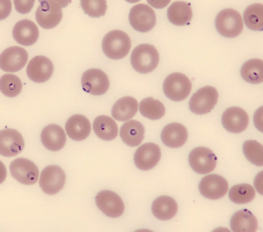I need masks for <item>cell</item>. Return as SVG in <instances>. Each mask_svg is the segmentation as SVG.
I'll return each instance as SVG.
<instances>
[{
  "instance_id": "27",
  "label": "cell",
  "mask_w": 263,
  "mask_h": 232,
  "mask_svg": "<svg viewBox=\"0 0 263 232\" xmlns=\"http://www.w3.org/2000/svg\"><path fill=\"white\" fill-rule=\"evenodd\" d=\"M167 18L175 26H185L192 19V10L190 5L182 1L173 3L167 9Z\"/></svg>"
},
{
  "instance_id": "35",
  "label": "cell",
  "mask_w": 263,
  "mask_h": 232,
  "mask_svg": "<svg viewBox=\"0 0 263 232\" xmlns=\"http://www.w3.org/2000/svg\"><path fill=\"white\" fill-rule=\"evenodd\" d=\"M81 6L84 13L93 18L104 16L107 9L106 0H81Z\"/></svg>"
},
{
  "instance_id": "32",
  "label": "cell",
  "mask_w": 263,
  "mask_h": 232,
  "mask_svg": "<svg viewBox=\"0 0 263 232\" xmlns=\"http://www.w3.org/2000/svg\"><path fill=\"white\" fill-rule=\"evenodd\" d=\"M229 196L231 201L235 204H248L255 198V190L250 184H237L230 189Z\"/></svg>"
},
{
  "instance_id": "2",
  "label": "cell",
  "mask_w": 263,
  "mask_h": 232,
  "mask_svg": "<svg viewBox=\"0 0 263 232\" xmlns=\"http://www.w3.org/2000/svg\"><path fill=\"white\" fill-rule=\"evenodd\" d=\"M130 63L137 72L146 74L154 71L158 67L159 53L153 45L141 44L132 52Z\"/></svg>"
},
{
  "instance_id": "39",
  "label": "cell",
  "mask_w": 263,
  "mask_h": 232,
  "mask_svg": "<svg viewBox=\"0 0 263 232\" xmlns=\"http://www.w3.org/2000/svg\"><path fill=\"white\" fill-rule=\"evenodd\" d=\"M254 185L256 191L263 196V170L260 171L255 177Z\"/></svg>"
},
{
  "instance_id": "17",
  "label": "cell",
  "mask_w": 263,
  "mask_h": 232,
  "mask_svg": "<svg viewBox=\"0 0 263 232\" xmlns=\"http://www.w3.org/2000/svg\"><path fill=\"white\" fill-rule=\"evenodd\" d=\"M54 70L53 63L44 56L33 57L29 63L27 73L30 81L35 83H44L51 78Z\"/></svg>"
},
{
  "instance_id": "11",
  "label": "cell",
  "mask_w": 263,
  "mask_h": 232,
  "mask_svg": "<svg viewBox=\"0 0 263 232\" xmlns=\"http://www.w3.org/2000/svg\"><path fill=\"white\" fill-rule=\"evenodd\" d=\"M12 176L25 185L36 184L39 178L37 166L30 160L24 158H17L10 164Z\"/></svg>"
},
{
  "instance_id": "20",
  "label": "cell",
  "mask_w": 263,
  "mask_h": 232,
  "mask_svg": "<svg viewBox=\"0 0 263 232\" xmlns=\"http://www.w3.org/2000/svg\"><path fill=\"white\" fill-rule=\"evenodd\" d=\"M187 130L182 124L172 123L164 127L161 138L163 144L171 148L182 147L187 140Z\"/></svg>"
},
{
  "instance_id": "3",
  "label": "cell",
  "mask_w": 263,
  "mask_h": 232,
  "mask_svg": "<svg viewBox=\"0 0 263 232\" xmlns=\"http://www.w3.org/2000/svg\"><path fill=\"white\" fill-rule=\"evenodd\" d=\"M241 15L233 9L221 10L215 19V27L220 35L226 38H235L243 30Z\"/></svg>"
},
{
  "instance_id": "33",
  "label": "cell",
  "mask_w": 263,
  "mask_h": 232,
  "mask_svg": "<svg viewBox=\"0 0 263 232\" xmlns=\"http://www.w3.org/2000/svg\"><path fill=\"white\" fill-rule=\"evenodd\" d=\"M21 79L14 74H4L0 79V90L5 96L15 98L22 91Z\"/></svg>"
},
{
  "instance_id": "34",
  "label": "cell",
  "mask_w": 263,
  "mask_h": 232,
  "mask_svg": "<svg viewBox=\"0 0 263 232\" xmlns=\"http://www.w3.org/2000/svg\"><path fill=\"white\" fill-rule=\"evenodd\" d=\"M243 153L248 161L257 167L263 166V146L256 141H247L243 144Z\"/></svg>"
},
{
  "instance_id": "38",
  "label": "cell",
  "mask_w": 263,
  "mask_h": 232,
  "mask_svg": "<svg viewBox=\"0 0 263 232\" xmlns=\"http://www.w3.org/2000/svg\"><path fill=\"white\" fill-rule=\"evenodd\" d=\"M12 10V4L10 0H1V11H0V20L6 19L10 16Z\"/></svg>"
},
{
  "instance_id": "7",
  "label": "cell",
  "mask_w": 263,
  "mask_h": 232,
  "mask_svg": "<svg viewBox=\"0 0 263 232\" xmlns=\"http://www.w3.org/2000/svg\"><path fill=\"white\" fill-rule=\"evenodd\" d=\"M189 162L195 173L207 175L215 170L217 158L210 149L199 147L194 149L189 153Z\"/></svg>"
},
{
  "instance_id": "9",
  "label": "cell",
  "mask_w": 263,
  "mask_h": 232,
  "mask_svg": "<svg viewBox=\"0 0 263 232\" xmlns=\"http://www.w3.org/2000/svg\"><path fill=\"white\" fill-rule=\"evenodd\" d=\"M62 18V7L53 1L41 3L36 10V20L37 24L46 30H50L59 25Z\"/></svg>"
},
{
  "instance_id": "8",
  "label": "cell",
  "mask_w": 263,
  "mask_h": 232,
  "mask_svg": "<svg viewBox=\"0 0 263 232\" xmlns=\"http://www.w3.org/2000/svg\"><path fill=\"white\" fill-rule=\"evenodd\" d=\"M65 183V173L58 166L45 167L40 178V186L43 191L47 195H56L64 188Z\"/></svg>"
},
{
  "instance_id": "42",
  "label": "cell",
  "mask_w": 263,
  "mask_h": 232,
  "mask_svg": "<svg viewBox=\"0 0 263 232\" xmlns=\"http://www.w3.org/2000/svg\"><path fill=\"white\" fill-rule=\"evenodd\" d=\"M127 3H130V4H135V3L139 2L141 0H126Z\"/></svg>"
},
{
  "instance_id": "40",
  "label": "cell",
  "mask_w": 263,
  "mask_h": 232,
  "mask_svg": "<svg viewBox=\"0 0 263 232\" xmlns=\"http://www.w3.org/2000/svg\"><path fill=\"white\" fill-rule=\"evenodd\" d=\"M149 5L155 9H164L172 0H147Z\"/></svg>"
},
{
  "instance_id": "24",
  "label": "cell",
  "mask_w": 263,
  "mask_h": 232,
  "mask_svg": "<svg viewBox=\"0 0 263 232\" xmlns=\"http://www.w3.org/2000/svg\"><path fill=\"white\" fill-rule=\"evenodd\" d=\"M154 216L161 221L172 219L178 212V204L174 198L161 196L155 200L152 207Z\"/></svg>"
},
{
  "instance_id": "5",
  "label": "cell",
  "mask_w": 263,
  "mask_h": 232,
  "mask_svg": "<svg viewBox=\"0 0 263 232\" xmlns=\"http://www.w3.org/2000/svg\"><path fill=\"white\" fill-rule=\"evenodd\" d=\"M218 100V93L216 89L207 86L194 93L189 101V109L195 114H206L215 107Z\"/></svg>"
},
{
  "instance_id": "28",
  "label": "cell",
  "mask_w": 263,
  "mask_h": 232,
  "mask_svg": "<svg viewBox=\"0 0 263 232\" xmlns=\"http://www.w3.org/2000/svg\"><path fill=\"white\" fill-rule=\"evenodd\" d=\"M93 128L97 136L104 141H112L118 137V125L110 117H98L93 121Z\"/></svg>"
},
{
  "instance_id": "21",
  "label": "cell",
  "mask_w": 263,
  "mask_h": 232,
  "mask_svg": "<svg viewBox=\"0 0 263 232\" xmlns=\"http://www.w3.org/2000/svg\"><path fill=\"white\" fill-rule=\"evenodd\" d=\"M65 129L70 139L81 141L88 138L91 131V124L86 117L75 114L69 118Z\"/></svg>"
},
{
  "instance_id": "18",
  "label": "cell",
  "mask_w": 263,
  "mask_h": 232,
  "mask_svg": "<svg viewBox=\"0 0 263 232\" xmlns=\"http://www.w3.org/2000/svg\"><path fill=\"white\" fill-rule=\"evenodd\" d=\"M249 116L243 109L238 107L228 108L221 117V124L227 131L239 133L249 125Z\"/></svg>"
},
{
  "instance_id": "31",
  "label": "cell",
  "mask_w": 263,
  "mask_h": 232,
  "mask_svg": "<svg viewBox=\"0 0 263 232\" xmlns=\"http://www.w3.org/2000/svg\"><path fill=\"white\" fill-rule=\"evenodd\" d=\"M139 106L141 114L147 119L156 121L165 114V107L158 100L152 98H145L141 101Z\"/></svg>"
},
{
  "instance_id": "41",
  "label": "cell",
  "mask_w": 263,
  "mask_h": 232,
  "mask_svg": "<svg viewBox=\"0 0 263 232\" xmlns=\"http://www.w3.org/2000/svg\"><path fill=\"white\" fill-rule=\"evenodd\" d=\"M44 1H53V2L58 3L62 8L68 7V5H70L71 3V0H39L40 3L44 2Z\"/></svg>"
},
{
  "instance_id": "19",
  "label": "cell",
  "mask_w": 263,
  "mask_h": 232,
  "mask_svg": "<svg viewBox=\"0 0 263 232\" xmlns=\"http://www.w3.org/2000/svg\"><path fill=\"white\" fill-rule=\"evenodd\" d=\"M37 26L29 20L19 21L13 27V39L22 46L29 47L36 44L39 38Z\"/></svg>"
},
{
  "instance_id": "16",
  "label": "cell",
  "mask_w": 263,
  "mask_h": 232,
  "mask_svg": "<svg viewBox=\"0 0 263 232\" xmlns=\"http://www.w3.org/2000/svg\"><path fill=\"white\" fill-rule=\"evenodd\" d=\"M159 146L153 143L143 144L135 153V165L140 170H149L154 168L161 160Z\"/></svg>"
},
{
  "instance_id": "37",
  "label": "cell",
  "mask_w": 263,
  "mask_h": 232,
  "mask_svg": "<svg viewBox=\"0 0 263 232\" xmlns=\"http://www.w3.org/2000/svg\"><path fill=\"white\" fill-rule=\"evenodd\" d=\"M253 121L257 130L263 133V106L258 107L255 112Z\"/></svg>"
},
{
  "instance_id": "23",
  "label": "cell",
  "mask_w": 263,
  "mask_h": 232,
  "mask_svg": "<svg viewBox=\"0 0 263 232\" xmlns=\"http://www.w3.org/2000/svg\"><path fill=\"white\" fill-rule=\"evenodd\" d=\"M144 127L141 122L130 120L121 126L120 136L123 142L130 147L140 145L144 138Z\"/></svg>"
},
{
  "instance_id": "6",
  "label": "cell",
  "mask_w": 263,
  "mask_h": 232,
  "mask_svg": "<svg viewBox=\"0 0 263 232\" xmlns=\"http://www.w3.org/2000/svg\"><path fill=\"white\" fill-rule=\"evenodd\" d=\"M129 22L136 31L147 33L156 24V15L152 7L146 4H138L130 10Z\"/></svg>"
},
{
  "instance_id": "29",
  "label": "cell",
  "mask_w": 263,
  "mask_h": 232,
  "mask_svg": "<svg viewBox=\"0 0 263 232\" xmlns=\"http://www.w3.org/2000/svg\"><path fill=\"white\" fill-rule=\"evenodd\" d=\"M242 79L251 84H258L263 82V61L251 59L243 64L241 68Z\"/></svg>"
},
{
  "instance_id": "10",
  "label": "cell",
  "mask_w": 263,
  "mask_h": 232,
  "mask_svg": "<svg viewBox=\"0 0 263 232\" xmlns=\"http://www.w3.org/2000/svg\"><path fill=\"white\" fill-rule=\"evenodd\" d=\"M81 84L84 91L95 96L104 94L110 87L108 76L99 69H90L84 72Z\"/></svg>"
},
{
  "instance_id": "13",
  "label": "cell",
  "mask_w": 263,
  "mask_h": 232,
  "mask_svg": "<svg viewBox=\"0 0 263 232\" xmlns=\"http://www.w3.org/2000/svg\"><path fill=\"white\" fill-rule=\"evenodd\" d=\"M28 61V53L25 49L11 47L4 50L0 56V67L4 71L15 73L22 70Z\"/></svg>"
},
{
  "instance_id": "22",
  "label": "cell",
  "mask_w": 263,
  "mask_h": 232,
  "mask_svg": "<svg viewBox=\"0 0 263 232\" xmlns=\"http://www.w3.org/2000/svg\"><path fill=\"white\" fill-rule=\"evenodd\" d=\"M41 141L46 148L51 151H58L65 145L67 136L62 127L50 124L42 130Z\"/></svg>"
},
{
  "instance_id": "36",
  "label": "cell",
  "mask_w": 263,
  "mask_h": 232,
  "mask_svg": "<svg viewBox=\"0 0 263 232\" xmlns=\"http://www.w3.org/2000/svg\"><path fill=\"white\" fill-rule=\"evenodd\" d=\"M15 8L16 11L21 14L30 13L34 6L35 0H14Z\"/></svg>"
},
{
  "instance_id": "14",
  "label": "cell",
  "mask_w": 263,
  "mask_h": 232,
  "mask_svg": "<svg viewBox=\"0 0 263 232\" xmlns=\"http://www.w3.org/2000/svg\"><path fill=\"white\" fill-rule=\"evenodd\" d=\"M229 184L226 179L218 175H209L202 178L199 184V190L204 198L218 200L227 193Z\"/></svg>"
},
{
  "instance_id": "1",
  "label": "cell",
  "mask_w": 263,
  "mask_h": 232,
  "mask_svg": "<svg viewBox=\"0 0 263 232\" xmlns=\"http://www.w3.org/2000/svg\"><path fill=\"white\" fill-rule=\"evenodd\" d=\"M132 41L127 33L121 30H113L105 35L102 49L105 56L111 60H121L128 54Z\"/></svg>"
},
{
  "instance_id": "25",
  "label": "cell",
  "mask_w": 263,
  "mask_h": 232,
  "mask_svg": "<svg viewBox=\"0 0 263 232\" xmlns=\"http://www.w3.org/2000/svg\"><path fill=\"white\" fill-rule=\"evenodd\" d=\"M138 103L132 96H124L118 100L112 107V117L118 121H127L138 112Z\"/></svg>"
},
{
  "instance_id": "4",
  "label": "cell",
  "mask_w": 263,
  "mask_h": 232,
  "mask_svg": "<svg viewBox=\"0 0 263 232\" xmlns=\"http://www.w3.org/2000/svg\"><path fill=\"white\" fill-rule=\"evenodd\" d=\"M163 90L168 99L179 102L185 100L190 94L192 83L185 75L174 73L164 80Z\"/></svg>"
},
{
  "instance_id": "12",
  "label": "cell",
  "mask_w": 263,
  "mask_h": 232,
  "mask_svg": "<svg viewBox=\"0 0 263 232\" xmlns=\"http://www.w3.org/2000/svg\"><path fill=\"white\" fill-rule=\"evenodd\" d=\"M98 208L107 217L119 218L124 214V204L119 195L111 190H102L95 198Z\"/></svg>"
},
{
  "instance_id": "15",
  "label": "cell",
  "mask_w": 263,
  "mask_h": 232,
  "mask_svg": "<svg viewBox=\"0 0 263 232\" xmlns=\"http://www.w3.org/2000/svg\"><path fill=\"white\" fill-rule=\"evenodd\" d=\"M25 147L22 135L13 129H6L0 132V154L14 157L21 153Z\"/></svg>"
},
{
  "instance_id": "30",
  "label": "cell",
  "mask_w": 263,
  "mask_h": 232,
  "mask_svg": "<svg viewBox=\"0 0 263 232\" xmlns=\"http://www.w3.org/2000/svg\"><path fill=\"white\" fill-rule=\"evenodd\" d=\"M244 23L248 28L253 31H263V4L249 6L243 14Z\"/></svg>"
},
{
  "instance_id": "26",
  "label": "cell",
  "mask_w": 263,
  "mask_h": 232,
  "mask_svg": "<svg viewBox=\"0 0 263 232\" xmlns=\"http://www.w3.org/2000/svg\"><path fill=\"white\" fill-rule=\"evenodd\" d=\"M230 226L232 231L255 232L258 228V221L253 214L245 209L234 214Z\"/></svg>"
}]
</instances>
